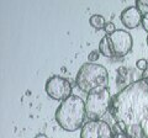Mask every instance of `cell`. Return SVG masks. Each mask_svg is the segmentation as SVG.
Instances as JSON below:
<instances>
[{
    "label": "cell",
    "instance_id": "cell-19",
    "mask_svg": "<svg viewBox=\"0 0 148 138\" xmlns=\"http://www.w3.org/2000/svg\"><path fill=\"white\" fill-rule=\"evenodd\" d=\"M147 44H148V36H147Z\"/></svg>",
    "mask_w": 148,
    "mask_h": 138
},
{
    "label": "cell",
    "instance_id": "cell-15",
    "mask_svg": "<svg viewBox=\"0 0 148 138\" xmlns=\"http://www.w3.org/2000/svg\"><path fill=\"white\" fill-rule=\"evenodd\" d=\"M142 27L147 33H148V14L147 15H143V19H142Z\"/></svg>",
    "mask_w": 148,
    "mask_h": 138
},
{
    "label": "cell",
    "instance_id": "cell-12",
    "mask_svg": "<svg viewBox=\"0 0 148 138\" xmlns=\"http://www.w3.org/2000/svg\"><path fill=\"white\" fill-rule=\"evenodd\" d=\"M136 67H137V69H140V70L145 72L146 69L148 68V61H147V59H145V58L138 59L137 63H136Z\"/></svg>",
    "mask_w": 148,
    "mask_h": 138
},
{
    "label": "cell",
    "instance_id": "cell-11",
    "mask_svg": "<svg viewBox=\"0 0 148 138\" xmlns=\"http://www.w3.org/2000/svg\"><path fill=\"white\" fill-rule=\"evenodd\" d=\"M135 6L141 11L142 16L143 15H147L148 14V0H137Z\"/></svg>",
    "mask_w": 148,
    "mask_h": 138
},
{
    "label": "cell",
    "instance_id": "cell-13",
    "mask_svg": "<svg viewBox=\"0 0 148 138\" xmlns=\"http://www.w3.org/2000/svg\"><path fill=\"white\" fill-rule=\"evenodd\" d=\"M116 30H117V29H116V26H115L114 22H108V24H106V26H105V29H104V31L106 32V36L112 35Z\"/></svg>",
    "mask_w": 148,
    "mask_h": 138
},
{
    "label": "cell",
    "instance_id": "cell-5",
    "mask_svg": "<svg viewBox=\"0 0 148 138\" xmlns=\"http://www.w3.org/2000/svg\"><path fill=\"white\" fill-rule=\"evenodd\" d=\"M45 90L51 99L64 101L72 96V85L68 79L59 75H53L47 79L45 84Z\"/></svg>",
    "mask_w": 148,
    "mask_h": 138
},
{
    "label": "cell",
    "instance_id": "cell-10",
    "mask_svg": "<svg viewBox=\"0 0 148 138\" xmlns=\"http://www.w3.org/2000/svg\"><path fill=\"white\" fill-rule=\"evenodd\" d=\"M89 24L91 25V27H94L95 30H103V29H105V26H106V24H108V22L105 21L104 16H101V15H98V14H95V15L90 16V19H89Z\"/></svg>",
    "mask_w": 148,
    "mask_h": 138
},
{
    "label": "cell",
    "instance_id": "cell-6",
    "mask_svg": "<svg viewBox=\"0 0 148 138\" xmlns=\"http://www.w3.org/2000/svg\"><path fill=\"white\" fill-rule=\"evenodd\" d=\"M115 57H125L132 51L133 40L130 32L123 30H116L112 35L108 36Z\"/></svg>",
    "mask_w": 148,
    "mask_h": 138
},
{
    "label": "cell",
    "instance_id": "cell-17",
    "mask_svg": "<svg viewBox=\"0 0 148 138\" xmlns=\"http://www.w3.org/2000/svg\"><path fill=\"white\" fill-rule=\"evenodd\" d=\"M142 79H148V68L145 72H142Z\"/></svg>",
    "mask_w": 148,
    "mask_h": 138
},
{
    "label": "cell",
    "instance_id": "cell-3",
    "mask_svg": "<svg viewBox=\"0 0 148 138\" xmlns=\"http://www.w3.org/2000/svg\"><path fill=\"white\" fill-rule=\"evenodd\" d=\"M75 84L83 93L90 94L106 89L109 85V72L98 63H84L78 70Z\"/></svg>",
    "mask_w": 148,
    "mask_h": 138
},
{
    "label": "cell",
    "instance_id": "cell-2",
    "mask_svg": "<svg viewBox=\"0 0 148 138\" xmlns=\"http://www.w3.org/2000/svg\"><path fill=\"white\" fill-rule=\"evenodd\" d=\"M56 121L62 130L67 132H75L82 130L86 117L85 101L80 96L72 95L62 101L56 110Z\"/></svg>",
    "mask_w": 148,
    "mask_h": 138
},
{
    "label": "cell",
    "instance_id": "cell-1",
    "mask_svg": "<svg viewBox=\"0 0 148 138\" xmlns=\"http://www.w3.org/2000/svg\"><path fill=\"white\" fill-rule=\"evenodd\" d=\"M110 113L125 125L128 138H148V79L141 78L114 95Z\"/></svg>",
    "mask_w": 148,
    "mask_h": 138
},
{
    "label": "cell",
    "instance_id": "cell-8",
    "mask_svg": "<svg viewBox=\"0 0 148 138\" xmlns=\"http://www.w3.org/2000/svg\"><path fill=\"white\" fill-rule=\"evenodd\" d=\"M142 19L143 16L141 11L135 5L123 9V11L120 15V20H121L122 25L128 30H133L140 25H142Z\"/></svg>",
    "mask_w": 148,
    "mask_h": 138
},
{
    "label": "cell",
    "instance_id": "cell-14",
    "mask_svg": "<svg viewBox=\"0 0 148 138\" xmlns=\"http://www.w3.org/2000/svg\"><path fill=\"white\" fill-rule=\"evenodd\" d=\"M99 57H100L99 51H91V52L89 53V56H88V61H89L90 63H95L99 59Z\"/></svg>",
    "mask_w": 148,
    "mask_h": 138
},
{
    "label": "cell",
    "instance_id": "cell-9",
    "mask_svg": "<svg viewBox=\"0 0 148 138\" xmlns=\"http://www.w3.org/2000/svg\"><path fill=\"white\" fill-rule=\"evenodd\" d=\"M99 52H100V54H103V56L106 57V58H114L115 57L108 36H104V37L100 40V42H99Z\"/></svg>",
    "mask_w": 148,
    "mask_h": 138
},
{
    "label": "cell",
    "instance_id": "cell-7",
    "mask_svg": "<svg viewBox=\"0 0 148 138\" xmlns=\"http://www.w3.org/2000/svg\"><path fill=\"white\" fill-rule=\"evenodd\" d=\"M115 132L104 120L88 121L80 130V138H114Z\"/></svg>",
    "mask_w": 148,
    "mask_h": 138
},
{
    "label": "cell",
    "instance_id": "cell-4",
    "mask_svg": "<svg viewBox=\"0 0 148 138\" xmlns=\"http://www.w3.org/2000/svg\"><path fill=\"white\" fill-rule=\"evenodd\" d=\"M111 102H112V96H111V93L108 88L88 94L85 99L86 117L90 121L101 120L106 111L110 110Z\"/></svg>",
    "mask_w": 148,
    "mask_h": 138
},
{
    "label": "cell",
    "instance_id": "cell-16",
    "mask_svg": "<svg viewBox=\"0 0 148 138\" xmlns=\"http://www.w3.org/2000/svg\"><path fill=\"white\" fill-rule=\"evenodd\" d=\"M114 138H128L126 136V133H117V135H115Z\"/></svg>",
    "mask_w": 148,
    "mask_h": 138
},
{
    "label": "cell",
    "instance_id": "cell-18",
    "mask_svg": "<svg viewBox=\"0 0 148 138\" xmlns=\"http://www.w3.org/2000/svg\"><path fill=\"white\" fill-rule=\"evenodd\" d=\"M34 138H48L46 135H43V133H40V135H37V136H35Z\"/></svg>",
    "mask_w": 148,
    "mask_h": 138
}]
</instances>
